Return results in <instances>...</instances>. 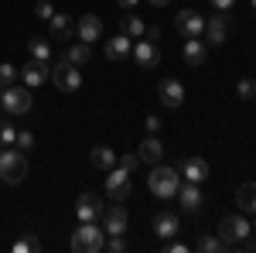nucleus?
I'll use <instances>...</instances> for the list:
<instances>
[{
    "label": "nucleus",
    "instance_id": "f257e3e1",
    "mask_svg": "<svg viewBox=\"0 0 256 253\" xmlns=\"http://www.w3.org/2000/svg\"><path fill=\"white\" fill-rule=\"evenodd\" d=\"M147 185L158 198H174L178 188H181V171L168 168V164H154V171L147 175Z\"/></svg>",
    "mask_w": 256,
    "mask_h": 253
},
{
    "label": "nucleus",
    "instance_id": "f03ea898",
    "mask_svg": "<svg viewBox=\"0 0 256 253\" xmlns=\"http://www.w3.org/2000/svg\"><path fill=\"white\" fill-rule=\"evenodd\" d=\"M72 250H76V253H99V250H106V233L99 229L96 222H82L79 229L72 233Z\"/></svg>",
    "mask_w": 256,
    "mask_h": 253
},
{
    "label": "nucleus",
    "instance_id": "7ed1b4c3",
    "mask_svg": "<svg viewBox=\"0 0 256 253\" xmlns=\"http://www.w3.org/2000/svg\"><path fill=\"white\" fill-rule=\"evenodd\" d=\"M52 79H55V89H58V93H79L82 89L79 65H72L68 59H58L52 65Z\"/></svg>",
    "mask_w": 256,
    "mask_h": 253
},
{
    "label": "nucleus",
    "instance_id": "20e7f679",
    "mask_svg": "<svg viewBox=\"0 0 256 253\" xmlns=\"http://www.w3.org/2000/svg\"><path fill=\"white\" fill-rule=\"evenodd\" d=\"M24 175H28V157H24V151H0V178L7 181V185H18V181H24Z\"/></svg>",
    "mask_w": 256,
    "mask_h": 253
},
{
    "label": "nucleus",
    "instance_id": "39448f33",
    "mask_svg": "<svg viewBox=\"0 0 256 253\" xmlns=\"http://www.w3.org/2000/svg\"><path fill=\"white\" fill-rule=\"evenodd\" d=\"M31 93H28V86H7L4 93H0V106H4V113H10V117H24L28 110H31Z\"/></svg>",
    "mask_w": 256,
    "mask_h": 253
},
{
    "label": "nucleus",
    "instance_id": "423d86ee",
    "mask_svg": "<svg viewBox=\"0 0 256 253\" xmlns=\"http://www.w3.org/2000/svg\"><path fill=\"white\" fill-rule=\"evenodd\" d=\"M106 192H110V198L113 202H126L130 198V192H134V181H130V171L126 168H110L106 171Z\"/></svg>",
    "mask_w": 256,
    "mask_h": 253
},
{
    "label": "nucleus",
    "instance_id": "0eeeda50",
    "mask_svg": "<svg viewBox=\"0 0 256 253\" xmlns=\"http://www.w3.org/2000/svg\"><path fill=\"white\" fill-rule=\"evenodd\" d=\"M250 229H253V226L246 222V215H226V219L218 222V236L229 243V250L236 246L239 239H246V236H250Z\"/></svg>",
    "mask_w": 256,
    "mask_h": 253
},
{
    "label": "nucleus",
    "instance_id": "6e6552de",
    "mask_svg": "<svg viewBox=\"0 0 256 253\" xmlns=\"http://www.w3.org/2000/svg\"><path fill=\"white\" fill-rule=\"evenodd\" d=\"M174 31L181 38H202V31H205V18L198 14V11H181L174 18Z\"/></svg>",
    "mask_w": 256,
    "mask_h": 253
},
{
    "label": "nucleus",
    "instance_id": "1a4fd4ad",
    "mask_svg": "<svg viewBox=\"0 0 256 253\" xmlns=\"http://www.w3.org/2000/svg\"><path fill=\"white\" fill-rule=\"evenodd\" d=\"M126 226H130V215H126V209L123 205H110V209H102V233L110 236H123L126 233Z\"/></svg>",
    "mask_w": 256,
    "mask_h": 253
},
{
    "label": "nucleus",
    "instance_id": "9d476101",
    "mask_svg": "<svg viewBox=\"0 0 256 253\" xmlns=\"http://www.w3.org/2000/svg\"><path fill=\"white\" fill-rule=\"evenodd\" d=\"M20 79H24V86L28 89H38V86H44L48 79H52V62H28L24 69H20Z\"/></svg>",
    "mask_w": 256,
    "mask_h": 253
},
{
    "label": "nucleus",
    "instance_id": "9b49d317",
    "mask_svg": "<svg viewBox=\"0 0 256 253\" xmlns=\"http://www.w3.org/2000/svg\"><path fill=\"white\" fill-rule=\"evenodd\" d=\"M76 212H79V222H96L102 215V202H99L96 192H82L79 202H76Z\"/></svg>",
    "mask_w": 256,
    "mask_h": 253
},
{
    "label": "nucleus",
    "instance_id": "f8f14e48",
    "mask_svg": "<svg viewBox=\"0 0 256 253\" xmlns=\"http://www.w3.org/2000/svg\"><path fill=\"white\" fill-rule=\"evenodd\" d=\"M158 96H160V103L168 106V110H178L181 103H184V86L178 82V79H164L158 86Z\"/></svg>",
    "mask_w": 256,
    "mask_h": 253
},
{
    "label": "nucleus",
    "instance_id": "ddd939ff",
    "mask_svg": "<svg viewBox=\"0 0 256 253\" xmlns=\"http://www.w3.org/2000/svg\"><path fill=\"white\" fill-rule=\"evenodd\" d=\"M130 59L137 62L140 69H154L160 62V48L154 45V41H137V48L130 52Z\"/></svg>",
    "mask_w": 256,
    "mask_h": 253
},
{
    "label": "nucleus",
    "instance_id": "4468645a",
    "mask_svg": "<svg viewBox=\"0 0 256 253\" xmlns=\"http://www.w3.org/2000/svg\"><path fill=\"white\" fill-rule=\"evenodd\" d=\"M178 171H181V181H195V185H202V181L208 178V164H205L202 157H184Z\"/></svg>",
    "mask_w": 256,
    "mask_h": 253
},
{
    "label": "nucleus",
    "instance_id": "2eb2a0df",
    "mask_svg": "<svg viewBox=\"0 0 256 253\" xmlns=\"http://www.w3.org/2000/svg\"><path fill=\"white\" fill-rule=\"evenodd\" d=\"M130 52H134V45H130V35H123V31L106 41V59L110 62H126Z\"/></svg>",
    "mask_w": 256,
    "mask_h": 253
},
{
    "label": "nucleus",
    "instance_id": "dca6fc26",
    "mask_svg": "<svg viewBox=\"0 0 256 253\" xmlns=\"http://www.w3.org/2000/svg\"><path fill=\"white\" fill-rule=\"evenodd\" d=\"M76 35H79L86 45H92V41L102 38V21H99L96 14H86V18H79V24H76Z\"/></svg>",
    "mask_w": 256,
    "mask_h": 253
},
{
    "label": "nucleus",
    "instance_id": "f3484780",
    "mask_svg": "<svg viewBox=\"0 0 256 253\" xmlns=\"http://www.w3.org/2000/svg\"><path fill=\"white\" fill-rule=\"evenodd\" d=\"M72 35H76V24H72V18H68V14H52V21H48V38L68 41Z\"/></svg>",
    "mask_w": 256,
    "mask_h": 253
},
{
    "label": "nucleus",
    "instance_id": "a211bd4d",
    "mask_svg": "<svg viewBox=\"0 0 256 253\" xmlns=\"http://www.w3.org/2000/svg\"><path fill=\"white\" fill-rule=\"evenodd\" d=\"M137 154H140V161H147V164H160V161H164V144H160V137L158 134H147Z\"/></svg>",
    "mask_w": 256,
    "mask_h": 253
},
{
    "label": "nucleus",
    "instance_id": "6ab92c4d",
    "mask_svg": "<svg viewBox=\"0 0 256 253\" xmlns=\"http://www.w3.org/2000/svg\"><path fill=\"white\" fill-rule=\"evenodd\" d=\"M178 202H181L184 212H198V209H202V192H198L195 181H181V188H178Z\"/></svg>",
    "mask_w": 256,
    "mask_h": 253
},
{
    "label": "nucleus",
    "instance_id": "aec40b11",
    "mask_svg": "<svg viewBox=\"0 0 256 253\" xmlns=\"http://www.w3.org/2000/svg\"><path fill=\"white\" fill-rule=\"evenodd\" d=\"M226 31H229V21L222 18V14H216V18H208L205 21V31H202V35H205V41H208V45H222V41H226Z\"/></svg>",
    "mask_w": 256,
    "mask_h": 253
},
{
    "label": "nucleus",
    "instance_id": "412c9836",
    "mask_svg": "<svg viewBox=\"0 0 256 253\" xmlns=\"http://www.w3.org/2000/svg\"><path fill=\"white\" fill-rule=\"evenodd\" d=\"M178 229H181L178 215H171V212H160V215H154V233H158L160 239H174V236H178Z\"/></svg>",
    "mask_w": 256,
    "mask_h": 253
},
{
    "label": "nucleus",
    "instance_id": "4be33fe9",
    "mask_svg": "<svg viewBox=\"0 0 256 253\" xmlns=\"http://www.w3.org/2000/svg\"><path fill=\"white\" fill-rule=\"evenodd\" d=\"M89 164L99 168V171H110V168H116V151H113V147H92Z\"/></svg>",
    "mask_w": 256,
    "mask_h": 253
},
{
    "label": "nucleus",
    "instance_id": "5701e85b",
    "mask_svg": "<svg viewBox=\"0 0 256 253\" xmlns=\"http://www.w3.org/2000/svg\"><path fill=\"white\" fill-rule=\"evenodd\" d=\"M205 55H208V48H205L202 38L184 41V62H188V65H205Z\"/></svg>",
    "mask_w": 256,
    "mask_h": 253
},
{
    "label": "nucleus",
    "instance_id": "b1692460",
    "mask_svg": "<svg viewBox=\"0 0 256 253\" xmlns=\"http://www.w3.org/2000/svg\"><path fill=\"white\" fill-rule=\"evenodd\" d=\"M236 205L242 209V212H256V181H246V185H239Z\"/></svg>",
    "mask_w": 256,
    "mask_h": 253
},
{
    "label": "nucleus",
    "instance_id": "393cba45",
    "mask_svg": "<svg viewBox=\"0 0 256 253\" xmlns=\"http://www.w3.org/2000/svg\"><path fill=\"white\" fill-rule=\"evenodd\" d=\"M120 31H123V35H130V38H140V35H147V24H144L137 14H123Z\"/></svg>",
    "mask_w": 256,
    "mask_h": 253
},
{
    "label": "nucleus",
    "instance_id": "a878e982",
    "mask_svg": "<svg viewBox=\"0 0 256 253\" xmlns=\"http://www.w3.org/2000/svg\"><path fill=\"white\" fill-rule=\"evenodd\" d=\"M195 250H202V253H222V250H229V243H226L222 236H198Z\"/></svg>",
    "mask_w": 256,
    "mask_h": 253
},
{
    "label": "nucleus",
    "instance_id": "bb28decb",
    "mask_svg": "<svg viewBox=\"0 0 256 253\" xmlns=\"http://www.w3.org/2000/svg\"><path fill=\"white\" fill-rule=\"evenodd\" d=\"M28 48H31V59L52 62V45H48L44 38H31V41H28Z\"/></svg>",
    "mask_w": 256,
    "mask_h": 253
},
{
    "label": "nucleus",
    "instance_id": "cd10ccee",
    "mask_svg": "<svg viewBox=\"0 0 256 253\" xmlns=\"http://www.w3.org/2000/svg\"><path fill=\"white\" fill-rule=\"evenodd\" d=\"M65 59L72 62V65H86V62H89V45H86V41H79V45H72V48L65 52Z\"/></svg>",
    "mask_w": 256,
    "mask_h": 253
},
{
    "label": "nucleus",
    "instance_id": "c85d7f7f",
    "mask_svg": "<svg viewBox=\"0 0 256 253\" xmlns=\"http://www.w3.org/2000/svg\"><path fill=\"white\" fill-rule=\"evenodd\" d=\"M18 65H10V62H0V86L7 89V86H14V79H18Z\"/></svg>",
    "mask_w": 256,
    "mask_h": 253
},
{
    "label": "nucleus",
    "instance_id": "c756f323",
    "mask_svg": "<svg viewBox=\"0 0 256 253\" xmlns=\"http://www.w3.org/2000/svg\"><path fill=\"white\" fill-rule=\"evenodd\" d=\"M236 93H239V99H253L256 96V79H239Z\"/></svg>",
    "mask_w": 256,
    "mask_h": 253
},
{
    "label": "nucleus",
    "instance_id": "7c9ffc66",
    "mask_svg": "<svg viewBox=\"0 0 256 253\" xmlns=\"http://www.w3.org/2000/svg\"><path fill=\"white\" fill-rule=\"evenodd\" d=\"M14 140H18V130L10 123H0V147H14Z\"/></svg>",
    "mask_w": 256,
    "mask_h": 253
},
{
    "label": "nucleus",
    "instance_id": "2f4dec72",
    "mask_svg": "<svg viewBox=\"0 0 256 253\" xmlns=\"http://www.w3.org/2000/svg\"><path fill=\"white\" fill-rule=\"evenodd\" d=\"M14 250H18V253H28V250L38 253V250H41V243L34 239V236H24V239H18V243H14Z\"/></svg>",
    "mask_w": 256,
    "mask_h": 253
},
{
    "label": "nucleus",
    "instance_id": "473e14b6",
    "mask_svg": "<svg viewBox=\"0 0 256 253\" xmlns=\"http://www.w3.org/2000/svg\"><path fill=\"white\" fill-rule=\"evenodd\" d=\"M14 144H18V151H31L34 147V134L31 130H18V140Z\"/></svg>",
    "mask_w": 256,
    "mask_h": 253
},
{
    "label": "nucleus",
    "instance_id": "72a5a7b5",
    "mask_svg": "<svg viewBox=\"0 0 256 253\" xmlns=\"http://www.w3.org/2000/svg\"><path fill=\"white\" fill-rule=\"evenodd\" d=\"M34 14H38L41 21H52V14H55V7H52L48 0H38V4H34Z\"/></svg>",
    "mask_w": 256,
    "mask_h": 253
},
{
    "label": "nucleus",
    "instance_id": "f704fd0d",
    "mask_svg": "<svg viewBox=\"0 0 256 253\" xmlns=\"http://www.w3.org/2000/svg\"><path fill=\"white\" fill-rule=\"evenodd\" d=\"M116 164H120V168H126V171H134V168L140 164V154H123Z\"/></svg>",
    "mask_w": 256,
    "mask_h": 253
},
{
    "label": "nucleus",
    "instance_id": "c9c22d12",
    "mask_svg": "<svg viewBox=\"0 0 256 253\" xmlns=\"http://www.w3.org/2000/svg\"><path fill=\"white\" fill-rule=\"evenodd\" d=\"M106 246H110V253H123V250H126V239H123V236H110Z\"/></svg>",
    "mask_w": 256,
    "mask_h": 253
},
{
    "label": "nucleus",
    "instance_id": "e433bc0d",
    "mask_svg": "<svg viewBox=\"0 0 256 253\" xmlns=\"http://www.w3.org/2000/svg\"><path fill=\"white\" fill-rule=\"evenodd\" d=\"M144 127H147V134H158V130H160V117H147V120H144Z\"/></svg>",
    "mask_w": 256,
    "mask_h": 253
},
{
    "label": "nucleus",
    "instance_id": "4c0bfd02",
    "mask_svg": "<svg viewBox=\"0 0 256 253\" xmlns=\"http://www.w3.org/2000/svg\"><path fill=\"white\" fill-rule=\"evenodd\" d=\"M164 250H168V253H184V250H192V246H188V243H178V239H171Z\"/></svg>",
    "mask_w": 256,
    "mask_h": 253
},
{
    "label": "nucleus",
    "instance_id": "58836bf2",
    "mask_svg": "<svg viewBox=\"0 0 256 253\" xmlns=\"http://www.w3.org/2000/svg\"><path fill=\"white\" fill-rule=\"evenodd\" d=\"M232 4H236V0H212L216 11H232Z\"/></svg>",
    "mask_w": 256,
    "mask_h": 253
},
{
    "label": "nucleus",
    "instance_id": "ea45409f",
    "mask_svg": "<svg viewBox=\"0 0 256 253\" xmlns=\"http://www.w3.org/2000/svg\"><path fill=\"white\" fill-rule=\"evenodd\" d=\"M147 41H154V45H158V41H160V28H147Z\"/></svg>",
    "mask_w": 256,
    "mask_h": 253
},
{
    "label": "nucleus",
    "instance_id": "a19ab883",
    "mask_svg": "<svg viewBox=\"0 0 256 253\" xmlns=\"http://www.w3.org/2000/svg\"><path fill=\"white\" fill-rule=\"evenodd\" d=\"M116 4H120V7H123V11H134V7H137L140 0H116Z\"/></svg>",
    "mask_w": 256,
    "mask_h": 253
},
{
    "label": "nucleus",
    "instance_id": "79ce46f5",
    "mask_svg": "<svg viewBox=\"0 0 256 253\" xmlns=\"http://www.w3.org/2000/svg\"><path fill=\"white\" fill-rule=\"evenodd\" d=\"M150 4H154V7H164V4H171V0H150Z\"/></svg>",
    "mask_w": 256,
    "mask_h": 253
},
{
    "label": "nucleus",
    "instance_id": "37998d69",
    "mask_svg": "<svg viewBox=\"0 0 256 253\" xmlns=\"http://www.w3.org/2000/svg\"><path fill=\"white\" fill-rule=\"evenodd\" d=\"M250 7H253V11H256V0H250Z\"/></svg>",
    "mask_w": 256,
    "mask_h": 253
},
{
    "label": "nucleus",
    "instance_id": "c03bdc74",
    "mask_svg": "<svg viewBox=\"0 0 256 253\" xmlns=\"http://www.w3.org/2000/svg\"><path fill=\"white\" fill-rule=\"evenodd\" d=\"M0 93H4V86H0Z\"/></svg>",
    "mask_w": 256,
    "mask_h": 253
},
{
    "label": "nucleus",
    "instance_id": "a18cd8bd",
    "mask_svg": "<svg viewBox=\"0 0 256 253\" xmlns=\"http://www.w3.org/2000/svg\"><path fill=\"white\" fill-rule=\"evenodd\" d=\"M253 99H256V96H253Z\"/></svg>",
    "mask_w": 256,
    "mask_h": 253
}]
</instances>
